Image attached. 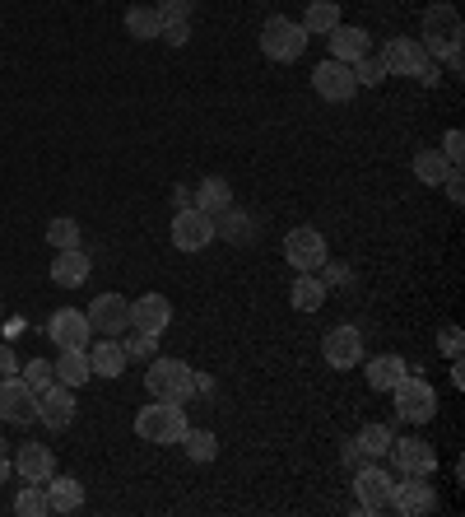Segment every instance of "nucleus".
Returning a JSON list of instances; mask_svg holds the SVG:
<instances>
[{"label":"nucleus","mask_w":465,"mask_h":517,"mask_svg":"<svg viewBox=\"0 0 465 517\" xmlns=\"http://www.w3.org/2000/svg\"><path fill=\"white\" fill-rule=\"evenodd\" d=\"M154 10H159L163 24H182V19H191V10H196V0H159Z\"/></svg>","instance_id":"4c0bfd02"},{"label":"nucleus","mask_w":465,"mask_h":517,"mask_svg":"<svg viewBox=\"0 0 465 517\" xmlns=\"http://www.w3.org/2000/svg\"><path fill=\"white\" fill-rule=\"evenodd\" d=\"M326 233L312 229V224H298V229H289V238H284V261H289L293 271H317V266H326Z\"/></svg>","instance_id":"0eeeda50"},{"label":"nucleus","mask_w":465,"mask_h":517,"mask_svg":"<svg viewBox=\"0 0 465 517\" xmlns=\"http://www.w3.org/2000/svg\"><path fill=\"white\" fill-rule=\"evenodd\" d=\"M261 52H266L270 61H298V56L307 52L303 24L289 19V14H270L266 24H261Z\"/></svg>","instance_id":"20e7f679"},{"label":"nucleus","mask_w":465,"mask_h":517,"mask_svg":"<svg viewBox=\"0 0 465 517\" xmlns=\"http://www.w3.org/2000/svg\"><path fill=\"white\" fill-rule=\"evenodd\" d=\"M321 354H326V364L349 373V368L363 364V331L359 327H335L326 341H321Z\"/></svg>","instance_id":"f3484780"},{"label":"nucleus","mask_w":465,"mask_h":517,"mask_svg":"<svg viewBox=\"0 0 465 517\" xmlns=\"http://www.w3.org/2000/svg\"><path fill=\"white\" fill-rule=\"evenodd\" d=\"M186 429H191V420H186L182 401H149L135 415V434L145 443H154V448H177L186 438Z\"/></svg>","instance_id":"f257e3e1"},{"label":"nucleus","mask_w":465,"mask_h":517,"mask_svg":"<svg viewBox=\"0 0 465 517\" xmlns=\"http://www.w3.org/2000/svg\"><path fill=\"white\" fill-rule=\"evenodd\" d=\"M159 38L173 42V47H186V42H191V19H182V24H163Z\"/></svg>","instance_id":"79ce46f5"},{"label":"nucleus","mask_w":465,"mask_h":517,"mask_svg":"<svg viewBox=\"0 0 465 517\" xmlns=\"http://www.w3.org/2000/svg\"><path fill=\"white\" fill-rule=\"evenodd\" d=\"M442 154H447V164L461 168V159H465V136L461 131H447V136H442Z\"/></svg>","instance_id":"a19ab883"},{"label":"nucleus","mask_w":465,"mask_h":517,"mask_svg":"<svg viewBox=\"0 0 465 517\" xmlns=\"http://www.w3.org/2000/svg\"><path fill=\"white\" fill-rule=\"evenodd\" d=\"M24 373V382L33 387V392H42V387H52L56 373H52V359H28V368H19Z\"/></svg>","instance_id":"e433bc0d"},{"label":"nucleus","mask_w":465,"mask_h":517,"mask_svg":"<svg viewBox=\"0 0 465 517\" xmlns=\"http://www.w3.org/2000/svg\"><path fill=\"white\" fill-rule=\"evenodd\" d=\"M131 327L149 331V336H163V331L173 327V303L163 299V294H140V299H131Z\"/></svg>","instance_id":"a211bd4d"},{"label":"nucleus","mask_w":465,"mask_h":517,"mask_svg":"<svg viewBox=\"0 0 465 517\" xmlns=\"http://www.w3.org/2000/svg\"><path fill=\"white\" fill-rule=\"evenodd\" d=\"M442 191H447V201H452V205H461V201H465V177H461V168H452V173H447Z\"/></svg>","instance_id":"37998d69"},{"label":"nucleus","mask_w":465,"mask_h":517,"mask_svg":"<svg viewBox=\"0 0 465 517\" xmlns=\"http://www.w3.org/2000/svg\"><path fill=\"white\" fill-rule=\"evenodd\" d=\"M10 373H19V354H14V345L0 341V378H10Z\"/></svg>","instance_id":"c03bdc74"},{"label":"nucleus","mask_w":465,"mask_h":517,"mask_svg":"<svg viewBox=\"0 0 465 517\" xmlns=\"http://www.w3.org/2000/svg\"><path fill=\"white\" fill-rule=\"evenodd\" d=\"M0 327H5V308H0Z\"/></svg>","instance_id":"3c124183"},{"label":"nucleus","mask_w":465,"mask_h":517,"mask_svg":"<svg viewBox=\"0 0 465 517\" xmlns=\"http://www.w3.org/2000/svg\"><path fill=\"white\" fill-rule=\"evenodd\" d=\"M14 513H19V517H47V513H52V508H47V490L24 480V490H19V499H14Z\"/></svg>","instance_id":"72a5a7b5"},{"label":"nucleus","mask_w":465,"mask_h":517,"mask_svg":"<svg viewBox=\"0 0 465 517\" xmlns=\"http://www.w3.org/2000/svg\"><path fill=\"white\" fill-rule=\"evenodd\" d=\"M47 341H56L61 350H89V341H93L89 317L75 313V308H56V313L47 317Z\"/></svg>","instance_id":"ddd939ff"},{"label":"nucleus","mask_w":465,"mask_h":517,"mask_svg":"<svg viewBox=\"0 0 465 517\" xmlns=\"http://www.w3.org/2000/svg\"><path fill=\"white\" fill-rule=\"evenodd\" d=\"M461 345H465L461 341V327H442L438 331V350L447 354V359H461Z\"/></svg>","instance_id":"ea45409f"},{"label":"nucleus","mask_w":465,"mask_h":517,"mask_svg":"<svg viewBox=\"0 0 465 517\" xmlns=\"http://www.w3.org/2000/svg\"><path fill=\"white\" fill-rule=\"evenodd\" d=\"M391 424H363L359 429V438H354V448L363 452V457H372V462H382L386 457V448H391Z\"/></svg>","instance_id":"2f4dec72"},{"label":"nucleus","mask_w":465,"mask_h":517,"mask_svg":"<svg viewBox=\"0 0 465 517\" xmlns=\"http://www.w3.org/2000/svg\"><path fill=\"white\" fill-rule=\"evenodd\" d=\"M214 238H228V243H247V238H256L252 215H242L238 205H228L224 215H214Z\"/></svg>","instance_id":"c85d7f7f"},{"label":"nucleus","mask_w":465,"mask_h":517,"mask_svg":"<svg viewBox=\"0 0 465 517\" xmlns=\"http://www.w3.org/2000/svg\"><path fill=\"white\" fill-rule=\"evenodd\" d=\"M89 271H93V261L84 257V247H66V252H56L52 257V285H61V289H75V285H84L89 280Z\"/></svg>","instance_id":"4be33fe9"},{"label":"nucleus","mask_w":465,"mask_h":517,"mask_svg":"<svg viewBox=\"0 0 465 517\" xmlns=\"http://www.w3.org/2000/svg\"><path fill=\"white\" fill-rule=\"evenodd\" d=\"M14 476V462H10V443H5V438H0V485H5V480Z\"/></svg>","instance_id":"a18cd8bd"},{"label":"nucleus","mask_w":465,"mask_h":517,"mask_svg":"<svg viewBox=\"0 0 465 517\" xmlns=\"http://www.w3.org/2000/svg\"><path fill=\"white\" fill-rule=\"evenodd\" d=\"M386 457L396 462L400 476H433L438 471V448L424 443V438H391Z\"/></svg>","instance_id":"9b49d317"},{"label":"nucleus","mask_w":465,"mask_h":517,"mask_svg":"<svg viewBox=\"0 0 465 517\" xmlns=\"http://www.w3.org/2000/svg\"><path fill=\"white\" fill-rule=\"evenodd\" d=\"M354 80H359V84H368V89H377V84L386 80L382 56H359V61H354Z\"/></svg>","instance_id":"c9c22d12"},{"label":"nucleus","mask_w":465,"mask_h":517,"mask_svg":"<svg viewBox=\"0 0 465 517\" xmlns=\"http://www.w3.org/2000/svg\"><path fill=\"white\" fill-rule=\"evenodd\" d=\"M177 448H182L191 462L205 466V462H214V457H219V438H214L210 429H186V438L177 443Z\"/></svg>","instance_id":"473e14b6"},{"label":"nucleus","mask_w":465,"mask_h":517,"mask_svg":"<svg viewBox=\"0 0 465 517\" xmlns=\"http://www.w3.org/2000/svg\"><path fill=\"white\" fill-rule=\"evenodd\" d=\"M14 476L28 480V485H42V480L56 471V452L47 443H24V448H14Z\"/></svg>","instance_id":"6ab92c4d"},{"label":"nucleus","mask_w":465,"mask_h":517,"mask_svg":"<svg viewBox=\"0 0 465 517\" xmlns=\"http://www.w3.org/2000/svg\"><path fill=\"white\" fill-rule=\"evenodd\" d=\"M386 494H391V471L386 466H359L354 476V499H359V513H386Z\"/></svg>","instance_id":"dca6fc26"},{"label":"nucleus","mask_w":465,"mask_h":517,"mask_svg":"<svg viewBox=\"0 0 465 517\" xmlns=\"http://www.w3.org/2000/svg\"><path fill=\"white\" fill-rule=\"evenodd\" d=\"M391 396H396L400 420L428 424L433 415H438V392H433V382H428V378H414V373H405V378L391 387Z\"/></svg>","instance_id":"39448f33"},{"label":"nucleus","mask_w":465,"mask_h":517,"mask_svg":"<svg viewBox=\"0 0 465 517\" xmlns=\"http://www.w3.org/2000/svg\"><path fill=\"white\" fill-rule=\"evenodd\" d=\"M126 33H131L135 42H154L163 33L159 10H154V5H131V10H126Z\"/></svg>","instance_id":"c756f323"},{"label":"nucleus","mask_w":465,"mask_h":517,"mask_svg":"<svg viewBox=\"0 0 465 517\" xmlns=\"http://www.w3.org/2000/svg\"><path fill=\"white\" fill-rule=\"evenodd\" d=\"M428 61H433V56L424 52V42H419V38H391L382 47L386 75H410V80H419V70H424Z\"/></svg>","instance_id":"2eb2a0df"},{"label":"nucleus","mask_w":465,"mask_h":517,"mask_svg":"<svg viewBox=\"0 0 465 517\" xmlns=\"http://www.w3.org/2000/svg\"><path fill=\"white\" fill-rule=\"evenodd\" d=\"M368 387L372 392H391L400 378H405V359L400 354H377V359H368Z\"/></svg>","instance_id":"bb28decb"},{"label":"nucleus","mask_w":465,"mask_h":517,"mask_svg":"<svg viewBox=\"0 0 465 517\" xmlns=\"http://www.w3.org/2000/svg\"><path fill=\"white\" fill-rule=\"evenodd\" d=\"M452 387H465V368H461V359H452Z\"/></svg>","instance_id":"8fccbe9b"},{"label":"nucleus","mask_w":465,"mask_h":517,"mask_svg":"<svg viewBox=\"0 0 465 517\" xmlns=\"http://www.w3.org/2000/svg\"><path fill=\"white\" fill-rule=\"evenodd\" d=\"M126 364H131V354H126V345H121L117 336L89 341V368H93V378H121V373H126Z\"/></svg>","instance_id":"aec40b11"},{"label":"nucleus","mask_w":465,"mask_h":517,"mask_svg":"<svg viewBox=\"0 0 465 517\" xmlns=\"http://www.w3.org/2000/svg\"><path fill=\"white\" fill-rule=\"evenodd\" d=\"M38 424H47V429H70L75 424V387H66V382H52V387H42L38 392Z\"/></svg>","instance_id":"4468645a"},{"label":"nucleus","mask_w":465,"mask_h":517,"mask_svg":"<svg viewBox=\"0 0 465 517\" xmlns=\"http://www.w3.org/2000/svg\"><path fill=\"white\" fill-rule=\"evenodd\" d=\"M214 243V215L196 210V205H186L173 215V247L177 252H205Z\"/></svg>","instance_id":"1a4fd4ad"},{"label":"nucleus","mask_w":465,"mask_h":517,"mask_svg":"<svg viewBox=\"0 0 465 517\" xmlns=\"http://www.w3.org/2000/svg\"><path fill=\"white\" fill-rule=\"evenodd\" d=\"M191 205L205 210V215H224L228 205H233V187H228L224 177H205V182L191 191Z\"/></svg>","instance_id":"b1692460"},{"label":"nucleus","mask_w":465,"mask_h":517,"mask_svg":"<svg viewBox=\"0 0 465 517\" xmlns=\"http://www.w3.org/2000/svg\"><path fill=\"white\" fill-rule=\"evenodd\" d=\"M0 420L5 424H33L38 420V392L19 373L0 378Z\"/></svg>","instance_id":"9d476101"},{"label":"nucleus","mask_w":465,"mask_h":517,"mask_svg":"<svg viewBox=\"0 0 465 517\" xmlns=\"http://www.w3.org/2000/svg\"><path fill=\"white\" fill-rule=\"evenodd\" d=\"M386 508L400 517H428L438 508V490L428 485V476H405L391 480V494H386Z\"/></svg>","instance_id":"423d86ee"},{"label":"nucleus","mask_w":465,"mask_h":517,"mask_svg":"<svg viewBox=\"0 0 465 517\" xmlns=\"http://www.w3.org/2000/svg\"><path fill=\"white\" fill-rule=\"evenodd\" d=\"M289 303L298 313H317L321 303H326V280L312 271H298V280H293V289H289Z\"/></svg>","instance_id":"393cba45"},{"label":"nucleus","mask_w":465,"mask_h":517,"mask_svg":"<svg viewBox=\"0 0 465 517\" xmlns=\"http://www.w3.org/2000/svg\"><path fill=\"white\" fill-rule=\"evenodd\" d=\"M298 24H303L307 38H326V33H331L335 24H345V19H340V5H335V0H307V14Z\"/></svg>","instance_id":"a878e982"},{"label":"nucleus","mask_w":465,"mask_h":517,"mask_svg":"<svg viewBox=\"0 0 465 517\" xmlns=\"http://www.w3.org/2000/svg\"><path fill=\"white\" fill-rule=\"evenodd\" d=\"M326 47H331L335 61H345V66H354L359 56H368V52H372V38L363 33V28H354V24H335L331 33H326Z\"/></svg>","instance_id":"412c9836"},{"label":"nucleus","mask_w":465,"mask_h":517,"mask_svg":"<svg viewBox=\"0 0 465 517\" xmlns=\"http://www.w3.org/2000/svg\"><path fill=\"white\" fill-rule=\"evenodd\" d=\"M191 205V187H173V210H186Z\"/></svg>","instance_id":"de8ad7c7"},{"label":"nucleus","mask_w":465,"mask_h":517,"mask_svg":"<svg viewBox=\"0 0 465 517\" xmlns=\"http://www.w3.org/2000/svg\"><path fill=\"white\" fill-rule=\"evenodd\" d=\"M47 243L56 247V252H66V247H80V224L70 215H56L52 224H47Z\"/></svg>","instance_id":"f704fd0d"},{"label":"nucleus","mask_w":465,"mask_h":517,"mask_svg":"<svg viewBox=\"0 0 465 517\" xmlns=\"http://www.w3.org/2000/svg\"><path fill=\"white\" fill-rule=\"evenodd\" d=\"M126 345V354L131 359H154V350H159V336H149V331H135L131 341H121Z\"/></svg>","instance_id":"58836bf2"},{"label":"nucleus","mask_w":465,"mask_h":517,"mask_svg":"<svg viewBox=\"0 0 465 517\" xmlns=\"http://www.w3.org/2000/svg\"><path fill=\"white\" fill-rule=\"evenodd\" d=\"M84 317H89L93 336H121V331L131 327V299H121V294H98Z\"/></svg>","instance_id":"f8f14e48"},{"label":"nucleus","mask_w":465,"mask_h":517,"mask_svg":"<svg viewBox=\"0 0 465 517\" xmlns=\"http://www.w3.org/2000/svg\"><path fill=\"white\" fill-rule=\"evenodd\" d=\"M145 387L154 401H191L196 396V368L186 359H154L145 373Z\"/></svg>","instance_id":"f03ea898"},{"label":"nucleus","mask_w":465,"mask_h":517,"mask_svg":"<svg viewBox=\"0 0 465 517\" xmlns=\"http://www.w3.org/2000/svg\"><path fill=\"white\" fill-rule=\"evenodd\" d=\"M461 38H465V24H461V10H456L452 0H438V5H428V10H424V33H419L424 52L438 61L442 52L461 47Z\"/></svg>","instance_id":"7ed1b4c3"},{"label":"nucleus","mask_w":465,"mask_h":517,"mask_svg":"<svg viewBox=\"0 0 465 517\" xmlns=\"http://www.w3.org/2000/svg\"><path fill=\"white\" fill-rule=\"evenodd\" d=\"M196 396H214V378H210V373H196Z\"/></svg>","instance_id":"49530a36"},{"label":"nucleus","mask_w":465,"mask_h":517,"mask_svg":"<svg viewBox=\"0 0 465 517\" xmlns=\"http://www.w3.org/2000/svg\"><path fill=\"white\" fill-rule=\"evenodd\" d=\"M42 490H47V508L52 513H80L84 508V485L75 476H47L42 480Z\"/></svg>","instance_id":"5701e85b"},{"label":"nucleus","mask_w":465,"mask_h":517,"mask_svg":"<svg viewBox=\"0 0 465 517\" xmlns=\"http://www.w3.org/2000/svg\"><path fill=\"white\" fill-rule=\"evenodd\" d=\"M56 382H66V387H84V382L93 378L89 368V350H61V359L52 364Z\"/></svg>","instance_id":"cd10ccee"},{"label":"nucleus","mask_w":465,"mask_h":517,"mask_svg":"<svg viewBox=\"0 0 465 517\" xmlns=\"http://www.w3.org/2000/svg\"><path fill=\"white\" fill-rule=\"evenodd\" d=\"M312 89H317V98H326V103H349V98L359 94L354 66H345V61L326 56V61H321L317 70H312Z\"/></svg>","instance_id":"6e6552de"},{"label":"nucleus","mask_w":465,"mask_h":517,"mask_svg":"<svg viewBox=\"0 0 465 517\" xmlns=\"http://www.w3.org/2000/svg\"><path fill=\"white\" fill-rule=\"evenodd\" d=\"M326 266H331V261H326ZM326 280H335V285H345L349 271H345V266H331V275H326Z\"/></svg>","instance_id":"09e8293b"},{"label":"nucleus","mask_w":465,"mask_h":517,"mask_svg":"<svg viewBox=\"0 0 465 517\" xmlns=\"http://www.w3.org/2000/svg\"><path fill=\"white\" fill-rule=\"evenodd\" d=\"M452 168L456 164H447V154H442V150H419V154H414V177H419L424 187H442Z\"/></svg>","instance_id":"7c9ffc66"}]
</instances>
